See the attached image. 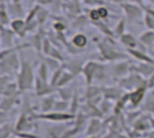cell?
Masks as SVG:
<instances>
[{"label": "cell", "instance_id": "6da1fadb", "mask_svg": "<svg viewBox=\"0 0 154 138\" xmlns=\"http://www.w3.org/2000/svg\"><path fill=\"white\" fill-rule=\"evenodd\" d=\"M31 78H32L31 71L26 66H24L23 72V77H21V85L23 84V87H27L31 81Z\"/></svg>", "mask_w": 154, "mask_h": 138}, {"label": "cell", "instance_id": "7a4b0ae2", "mask_svg": "<svg viewBox=\"0 0 154 138\" xmlns=\"http://www.w3.org/2000/svg\"><path fill=\"white\" fill-rule=\"evenodd\" d=\"M74 43H75L76 45H78V46H83V45H85V43H86V39H85V37L82 36V35H78V36L75 37V39H74Z\"/></svg>", "mask_w": 154, "mask_h": 138}, {"label": "cell", "instance_id": "3957f363", "mask_svg": "<svg viewBox=\"0 0 154 138\" xmlns=\"http://www.w3.org/2000/svg\"><path fill=\"white\" fill-rule=\"evenodd\" d=\"M142 96H143V91H140L138 92H135L134 94L132 95V101L134 103H137L140 101V99L142 98Z\"/></svg>", "mask_w": 154, "mask_h": 138}, {"label": "cell", "instance_id": "277c9868", "mask_svg": "<svg viewBox=\"0 0 154 138\" xmlns=\"http://www.w3.org/2000/svg\"><path fill=\"white\" fill-rule=\"evenodd\" d=\"M22 25V22H20V21H17L16 22H14V27L15 28V29H19V27Z\"/></svg>", "mask_w": 154, "mask_h": 138}, {"label": "cell", "instance_id": "5b68a950", "mask_svg": "<svg viewBox=\"0 0 154 138\" xmlns=\"http://www.w3.org/2000/svg\"><path fill=\"white\" fill-rule=\"evenodd\" d=\"M97 12H92V17H93L94 19H97V18L98 17V15H97Z\"/></svg>", "mask_w": 154, "mask_h": 138}]
</instances>
